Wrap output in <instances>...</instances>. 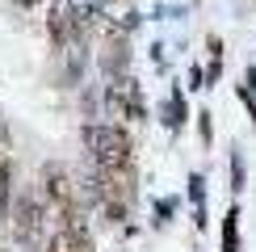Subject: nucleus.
I'll list each match as a JSON object with an SVG mask.
<instances>
[{"mask_svg":"<svg viewBox=\"0 0 256 252\" xmlns=\"http://www.w3.org/2000/svg\"><path fill=\"white\" fill-rule=\"evenodd\" d=\"M84 147H88L92 164L97 168H118V164H130L134 156V143L122 126L114 122H88L84 126Z\"/></svg>","mask_w":256,"mask_h":252,"instance_id":"1","label":"nucleus"},{"mask_svg":"<svg viewBox=\"0 0 256 252\" xmlns=\"http://www.w3.org/2000/svg\"><path fill=\"white\" fill-rule=\"evenodd\" d=\"M105 110L110 118H130V122H147V101H143V84L130 72L114 76L105 84Z\"/></svg>","mask_w":256,"mask_h":252,"instance_id":"2","label":"nucleus"},{"mask_svg":"<svg viewBox=\"0 0 256 252\" xmlns=\"http://www.w3.org/2000/svg\"><path fill=\"white\" fill-rule=\"evenodd\" d=\"M42 223H46V202L42 194H26L13 210V227L26 244H42Z\"/></svg>","mask_w":256,"mask_h":252,"instance_id":"3","label":"nucleus"},{"mask_svg":"<svg viewBox=\"0 0 256 252\" xmlns=\"http://www.w3.org/2000/svg\"><path fill=\"white\" fill-rule=\"evenodd\" d=\"M101 72H105V80H114V76H122L126 68H130V42H126V30L118 26H110V34H105L101 42Z\"/></svg>","mask_w":256,"mask_h":252,"instance_id":"4","label":"nucleus"},{"mask_svg":"<svg viewBox=\"0 0 256 252\" xmlns=\"http://www.w3.org/2000/svg\"><path fill=\"white\" fill-rule=\"evenodd\" d=\"M46 30H50V42H55L59 50L72 46V42H84V38L76 34V21H72V0H55V4H50Z\"/></svg>","mask_w":256,"mask_h":252,"instance_id":"5","label":"nucleus"},{"mask_svg":"<svg viewBox=\"0 0 256 252\" xmlns=\"http://www.w3.org/2000/svg\"><path fill=\"white\" fill-rule=\"evenodd\" d=\"M50 252H92V240L80 231V223H72L50 240Z\"/></svg>","mask_w":256,"mask_h":252,"instance_id":"6","label":"nucleus"},{"mask_svg":"<svg viewBox=\"0 0 256 252\" xmlns=\"http://www.w3.org/2000/svg\"><path fill=\"white\" fill-rule=\"evenodd\" d=\"M164 122H168V130H180V126L189 122V101H185L180 88H172V97H168V105H164Z\"/></svg>","mask_w":256,"mask_h":252,"instance_id":"7","label":"nucleus"},{"mask_svg":"<svg viewBox=\"0 0 256 252\" xmlns=\"http://www.w3.org/2000/svg\"><path fill=\"white\" fill-rule=\"evenodd\" d=\"M189 198H194V218H198V227H206V176H202V172L189 176Z\"/></svg>","mask_w":256,"mask_h":252,"instance_id":"8","label":"nucleus"},{"mask_svg":"<svg viewBox=\"0 0 256 252\" xmlns=\"http://www.w3.org/2000/svg\"><path fill=\"white\" fill-rule=\"evenodd\" d=\"M222 252H240V210H227V223H222Z\"/></svg>","mask_w":256,"mask_h":252,"instance_id":"9","label":"nucleus"},{"mask_svg":"<svg viewBox=\"0 0 256 252\" xmlns=\"http://www.w3.org/2000/svg\"><path fill=\"white\" fill-rule=\"evenodd\" d=\"M231 181H236L231 189H236V194H244V160H240V156H231Z\"/></svg>","mask_w":256,"mask_h":252,"instance_id":"10","label":"nucleus"},{"mask_svg":"<svg viewBox=\"0 0 256 252\" xmlns=\"http://www.w3.org/2000/svg\"><path fill=\"white\" fill-rule=\"evenodd\" d=\"M172 210H176V202H172V198L156 202V223H168V218H172Z\"/></svg>","mask_w":256,"mask_h":252,"instance_id":"11","label":"nucleus"},{"mask_svg":"<svg viewBox=\"0 0 256 252\" xmlns=\"http://www.w3.org/2000/svg\"><path fill=\"white\" fill-rule=\"evenodd\" d=\"M198 118H202V122H198V126H202V143L210 147V139H214V134H210V114H198Z\"/></svg>","mask_w":256,"mask_h":252,"instance_id":"12","label":"nucleus"},{"mask_svg":"<svg viewBox=\"0 0 256 252\" xmlns=\"http://www.w3.org/2000/svg\"><path fill=\"white\" fill-rule=\"evenodd\" d=\"M189 88H206V76H202V68H189Z\"/></svg>","mask_w":256,"mask_h":252,"instance_id":"13","label":"nucleus"},{"mask_svg":"<svg viewBox=\"0 0 256 252\" xmlns=\"http://www.w3.org/2000/svg\"><path fill=\"white\" fill-rule=\"evenodd\" d=\"M17 4H21V8H34V4H38V0H17Z\"/></svg>","mask_w":256,"mask_h":252,"instance_id":"14","label":"nucleus"}]
</instances>
